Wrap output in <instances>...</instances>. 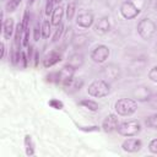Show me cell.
I'll list each match as a JSON object with an SVG mask.
<instances>
[{"label":"cell","instance_id":"obj_6","mask_svg":"<svg viewBox=\"0 0 157 157\" xmlns=\"http://www.w3.org/2000/svg\"><path fill=\"white\" fill-rule=\"evenodd\" d=\"M140 13V9L130 0H126L124 2H121L120 5V15L125 18V20H134L135 17H137Z\"/></svg>","mask_w":157,"mask_h":157},{"label":"cell","instance_id":"obj_25","mask_svg":"<svg viewBox=\"0 0 157 157\" xmlns=\"http://www.w3.org/2000/svg\"><path fill=\"white\" fill-rule=\"evenodd\" d=\"M65 13H66V18L69 21H71L76 13V4L75 2H69L66 5V10H65Z\"/></svg>","mask_w":157,"mask_h":157},{"label":"cell","instance_id":"obj_10","mask_svg":"<svg viewBox=\"0 0 157 157\" xmlns=\"http://www.w3.org/2000/svg\"><path fill=\"white\" fill-rule=\"evenodd\" d=\"M75 71H76V69H74V67L70 66L69 64H65V65L58 71L59 85H60V86H65L71 78L75 77Z\"/></svg>","mask_w":157,"mask_h":157},{"label":"cell","instance_id":"obj_17","mask_svg":"<svg viewBox=\"0 0 157 157\" xmlns=\"http://www.w3.org/2000/svg\"><path fill=\"white\" fill-rule=\"evenodd\" d=\"M65 15V9L61 6V5H58L54 10H53V13L50 15V22L53 26H59L61 25V21H63V17Z\"/></svg>","mask_w":157,"mask_h":157},{"label":"cell","instance_id":"obj_24","mask_svg":"<svg viewBox=\"0 0 157 157\" xmlns=\"http://www.w3.org/2000/svg\"><path fill=\"white\" fill-rule=\"evenodd\" d=\"M22 2V0H9L5 2V11L6 12H13L18 6Z\"/></svg>","mask_w":157,"mask_h":157},{"label":"cell","instance_id":"obj_28","mask_svg":"<svg viewBox=\"0 0 157 157\" xmlns=\"http://www.w3.org/2000/svg\"><path fill=\"white\" fill-rule=\"evenodd\" d=\"M28 61H29V59H28V55L22 50L21 52V54H20V60H18V65L21 66V67H27V64H28Z\"/></svg>","mask_w":157,"mask_h":157},{"label":"cell","instance_id":"obj_36","mask_svg":"<svg viewBox=\"0 0 157 157\" xmlns=\"http://www.w3.org/2000/svg\"><path fill=\"white\" fill-rule=\"evenodd\" d=\"M54 1H55V4H58V5H59V4H60L63 0H54Z\"/></svg>","mask_w":157,"mask_h":157},{"label":"cell","instance_id":"obj_13","mask_svg":"<svg viewBox=\"0 0 157 157\" xmlns=\"http://www.w3.org/2000/svg\"><path fill=\"white\" fill-rule=\"evenodd\" d=\"M151 96H152L151 90L150 87H146V86H137L132 91V98L137 102H146L151 99Z\"/></svg>","mask_w":157,"mask_h":157},{"label":"cell","instance_id":"obj_11","mask_svg":"<svg viewBox=\"0 0 157 157\" xmlns=\"http://www.w3.org/2000/svg\"><path fill=\"white\" fill-rule=\"evenodd\" d=\"M94 16L91 11H81L76 16V25L82 28H90L94 23Z\"/></svg>","mask_w":157,"mask_h":157},{"label":"cell","instance_id":"obj_16","mask_svg":"<svg viewBox=\"0 0 157 157\" xmlns=\"http://www.w3.org/2000/svg\"><path fill=\"white\" fill-rule=\"evenodd\" d=\"M83 86V80L82 78H77V77H74V78H71L65 86H63L64 88H65V91L67 92V93H75V92H77V91H80L81 90V87Z\"/></svg>","mask_w":157,"mask_h":157},{"label":"cell","instance_id":"obj_7","mask_svg":"<svg viewBox=\"0 0 157 157\" xmlns=\"http://www.w3.org/2000/svg\"><path fill=\"white\" fill-rule=\"evenodd\" d=\"M101 75H102L103 80H105L108 82H113L120 77V69L115 64H108V65L102 67Z\"/></svg>","mask_w":157,"mask_h":157},{"label":"cell","instance_id":"obj_9","mask_svg":"<svg viewBox=\"0 0 157 157\" xmlns=\"http://www.w3.org/2000/svg\"><path fill=\"white\" fill-rule=\"evenodd\" d=\"M120 121H119V118H118V114H108L103 121H102V130L105 131V132H113V131H117L118 126H119Z\"/></svg>","mask_w":157,"mask_h":157},{"label":"cell","instance_id":"obj_32","mask_svg":"<svg viewBox=\"0 0 157 157\" xmlns=\"http://www.w3.org/2000/svg\"><path fill=\"white\" fill-rule=\"evenodd\" d=\"M77 129L80 130H85V131H99V126L97 125H93V126H81V125H77Z\"/></svg>","mask_w":157,"mask_h":157},{"label":"cell","instance_id":"obj_22","mask_svg":"<svg viewBox=\"0 0 157 157\" xmlns=\"http://www.w3.org/2000/svg\"><path fill=\"white\" fill-rule=\"evenodd\" d=\"M87 42H88V39H87V37H86L85 34L75 36V37L71 39V43H72V45H74L75 48H81V47L86 45Z\"/></svg>","mask_w":157,"mask_h":157},{"label":"cell","instance_id":"obj_37","mask_svg":"<svg viewBox=\"0 0 157 157\" xmlns=\"http://www.w3.org/2000/svg\"><path fill=\"white\" fill-rule=\"evenodd\" d=\"M2 1H5V2H6V1H9V0H2Z\"/></svg>","mask_w":157,"mask_h":157},{"label":"cell","instance_id":"obj_4","mask_svg":"<svg viewBox=\"0 0 157 157\" xmlns=\"http://www.w3.org/2000/svg\"><path fill=\"white\" fill-rule=\"evenodd\" d=\"M118 134L125 137H130V136H136L140 131H141V123L139 120H126L119 124L118 129H117Z\"/></svg>","mask_w":157,"mask_h":157},{"label":"cell","instance_id":"obj_31","mask_svg":"<svg viewBox=\"0 0 157 157\" xmlns=\"http://www.w3.org/2000/svg\"><path fill=\"white\" fill-rule=\"evenodd\" d=\"M63 33H64V26H63V25H59V26H58V29L55 31V33H54V36H53L52 42H58Z\"/></svg>","mask_w":157,"mask_h":157},{"label":"cell","instance_id":"obj_23","mask_svg":"<svg viewBox=\"0 0 157 157\" xmlns=\"http://www.w3.org/2000/svg\"><path fill=\"white\" fill-rule=\"evenodd\" d=\"M145 124L147 128H150L152 130H157V113H153V114L146 117Z\"/></svg>","mask_w":157,"mask_h":157},{"label":"cell","instance_id":"obj_18","mask_svg":"<svg viewBox=\"0 0 157 157\" xmlns=\"http://www.w3.org/2000/svg\"><path fill=\"white\" fill-rule=\"evenodd\" d=\"M83 63H85L83 55H82L81 53H74V54H71V55L69 56L66 64H69L70 66H72L74 69L77 70V69H80V67L83 65Z\"/></svg>","mask_w":157,"mask_h":157},{"label":"cell","instance_id":"obj_2","mask_svg":"<svg viewBox=\"0 0 157 157\" xmlns=\"http://www.w3.org/2000/svg\"><path fill=\"white\" fill-rule=\"evenodd\" d=\"M137 101L134 98H119L114 103V110L120 117H130L137 110Z\"/></svg>","mask_w":157,"mask_h":157},{"label":"cell","instance_id":"obj_30","mask_svg":"<svg viewBox=\"0 0 157 157\" xmlns=\"http://www.w3.org/2000/svg\"><path fill=\"white\" fill-rule=\"evenodd\" d=\"M147 148H148V151H150L151 153H153V155H157V137L152 139V140L148 142V146H147Z\"/></svg>","mask_w":157,"mask_h":157},{"label":"cell","instance_id":"obj_12","mask_svg":"<svg viewBox=\"0 0 157 157\" xmlns=\"http://www.w3.org/2000/svg\"><path fill=\"white\" fill-rule=\"evenodd\" d=\"M61 60H63V54L59 50H50L43 58V66L48 69V67H52V66L56 65Z\"/></svg>","mask_w":157,"mask_h":157},{"label":"cell","instance_id":"obj_33","mask_svg":"<svg viewBox=\"0 0 157 157\" xmlns=\"http://www.w3.org/2000/svg\"><path fill=\"white\" fill-rule=\"evenodd\" d=\"M33 34H34V40L37 42V40H39V38L42 37V32H40V27H38V26H36L34 27V29H33Z\"/></svg>","mask_w":157,"mask_h":157},{"label":"cell","instance_id":"obj_20","mask_svg":"<svg viewBox=\"0 0 157 157\" xmlns=\"http://www.w3.org/2000/svg\"><path fill=\"white\" fill-rule=\"evenodd\" d=\"M77 104L90 112H98V109H99V104L96 101L90 99V98H82L77 102Z\"/></svg>","mask_w":157,"mask_h":157},{"label":"cell","instance_id":"obj_26","mask_svg":"<svg viewBox=\"0 0 157 157\" xmlns=\"http://www.w3.org/2000/svg\"><path fill=\"white\" fill-rule=\"evenodd\" d=\"M48 104H49L50 108L56 109V110H61V109L64 108L63 101H60V99H58V98H52V99H49V101H48Z\"/></svg>","mask_w":157,"mask_h":157},{"label":"cell","instance_id":"obj_21","mask_svg":"<svg viewBox=\"0 0 157 157\" xmlns=\"http://www.w3.org/2000/svg\"><path fill=\"white\" fill-rule=\"evenodd\" d=\"M52 22L49 20H44L40 25V32H42V37L44 39H48L52 34Z\"/></svg>","mask_w":157,"mask_h":157},{"label":"cell","instance_id":"obj_1","mask_svg":"<svg viewBox=\"0 0 157 157\" xmlns=\"http://www.w3.org/2000/svg\"><path fill=\"white\" fill-rule=\"evenodd\" d=\"M87 93L94 98H103L110 93V82L103 78L93 80L87 87Z\"/></svg>","mask_w":157,"mask_h":157},{"label":"cell","instance_id":"obj_35","mask_svg":"<svg viewBox=\"0 0 157 157\" xmlns=\"http://www.w3.org/2000/svg\"><path fill=\"white\" fill-rule=\"evenodd\" d=\"M34 2V0H27V5H32Z\"/></svg>","mask_w":157,"mask_h":157},{"label":"cell","instance_id":"obj_8","mask_svg":"<svg viewBox=\"0 0 157 157\" xmlns=\"http://www.w3.org/2000/svg\"><path fill=\"white\" fill-rule=\"evenodd\" d=\"M121 148H123V151H125L128 153L139 152L142 148V141L140 139H136L134 136H130V137L125 139L121 142Z\"/></svg>","mask_w":157,"mask_h":157},{"label":"cell","instance_id":"obj_15","mask_svg":"<svg viewBox=\"0 0 157 157\" xmlns=\"http://www.w3.org/2000/svg\"><path fill=\"white\" fill-rule=\"evenodd\" d=\"M93 25H94V31L98 34H107L110 31V22H109V18L105 16L96 20Z\"/></svg>","mask_w":157,"mask_h":157},{"label":"cell","instance_id":"obj_34","mask_svg":"<svg viewBox=\"0 0 157 157\" xmlns=\"http://www.w3.org/2000/svg\"><path fill=\"white\" fill-rule=\"evenodd\" d=\"M5 54H6V45L4 42H1V58L2 59L5 58Z\"/></svg>","mask_w":157,"mask_h":157},{"label":"cell","instance_id":"obj_19","mask_svg":"<svg viewBox=\"0 0 157 157\" xmlns=\"http://www.w3.org/2000/svg\"><path fill=\"white\" fill-rule=\"evenodd\" d=\"M23 146H25V152L27 156H34L36 155V144L33 141V137L29 134L25 135Z\"/></svg>","mask_w":157,"mask_h":157},{"label":"cell","instance_id":"obj_14","mask_svg":"<svg viewBox=\"0 0 157 157\" xmlns=\"http://www.w3.org/2000/svg\"><path fill=\"white\" fill-rule=\"evenodd\" d=\"M16 31V25L13 18L9 17V18H4L2 20V37L5 39H10Z\"/></svg>","mask_w":157,"mask_h":157},{"label":"cell","instance_id":"obj_3","mask_svg":"<svg viewBox=\"0 0 157 157\" xmlns=\"http://www.w3.org/2000/svg\"><path fill=\"white\" fill-rule=\"evenodd\" d=\"M136 29H137V33L139 36L144 39V40H148L151 39L156 31H157V25L151 20V18H141L139 22H137V26H136Z\"/></svg>","mask_w":157,"mask_h":157},{"label":"cell","instance_id":"obj_29","mask_svg":"<svg viewBox=\"0 0 157 157\" xmlns=\"http://www.w3.org/2000/svg\"><path fill=\"white\" fill-rule=\"evenodd\" d=\"M54 4H55L54 0H47V2H45V11H44L47 16H49V15L53 13V10L55 9L54 7Z\"/></svg>","mask_w":157,"mask_h":157},{"label":"cell","instance_id":"obj_27","mask_svg":"<svg viewBox=\"0 0 157 157\" xmlns=\"http://www.w3.org/2000/svg\"><path fill=\"white\" fill-rule=\"evenodd\" d=\"M147 77H148L150 81L157 83V65L152 66V67L148 70V72H147Z\"/></svg>","mask_w":157,"mask_h":157},{"label":"cell","instance_id":"obj_5","mask_svg":"<svg viewBox=\"0 0 157 157\" xmlns=\"http://www.w3.org/2000/svg\"><path fill=\"white\" fill-rule=\"evenodd\" d=\"M110 55V49L108 45L105 44H98L96 45L91 53H90V58L92 59V61L97 63V64H103L107 61V59Z\"/></svg>","mask_w":157,"mask_h":157}]
</instances>
